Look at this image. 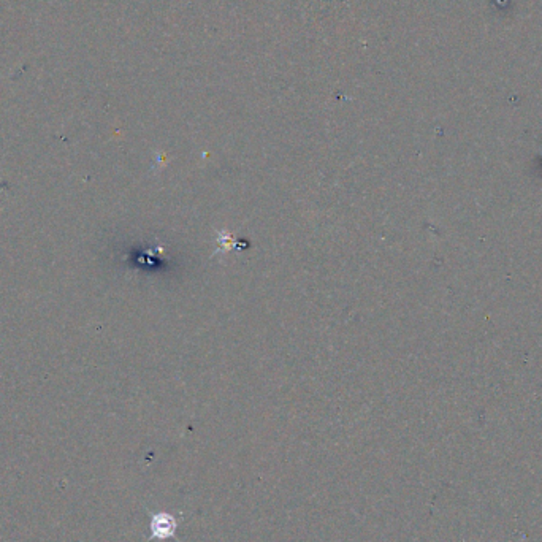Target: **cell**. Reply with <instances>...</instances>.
<instances>
[{"label": "cell", "mask_w": 542, "mask_h": 542, "mask_svg": "<svg viewBox=\"0 0 542 542\" xmlns=\"http://www.w3.org/2000/svg\"><path fill=\"white\" fill-rule=\"evenodd\" d=\"M176 520L171 514L167 512H161L153 515V520H151V531H153V536L151 539H168L175 536L176 531Z\"/></svg>", "instance_id": "cell-1"}]
</instances>
